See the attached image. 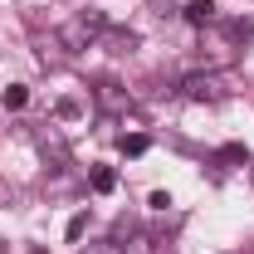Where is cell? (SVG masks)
Returning <instances> with one entry per match:
<instances>
[{"mask_svg": "<svg viewBox=\"0 0 254 254\" xmlns=\"http://www.w3.org/2000/svg\"><path fill=\"white\" fill-rule=\"evenodd\" d=\"M235 73H225V68H195L181 78V98L190 103H225V98H235Z\"/></svg>", "mask_w": 254, "mask_h": 254, "instance_id": "1", "label": "cell"}, {"mask_svg": "<svg viewBox=\"0 0 254 254\" xmlns=\"http://www.w3.org/2000/svg\"><path fill=\"white\" fill-rule=\"evenodd\" d=\"M103 30H108V15H103V10H78L73 20H64L59 44L68 49V54H83L88 44H98V39H103Z\"/></svg>", "mask_w": 254, "mask_h": 254, "instance_id": "2", "label": "cell"}, {"mask_svg": "<svg viewBox=\"0 0 254 254\" xmlns=\"http://www.w3.org/2000/svg\"><path fill=\"white\" fill-rule=\"evenodd\" d=\"M93 98H98V108H103V113H127V108H132V98H127V88L118 83V78H103Z\"/></svg>", "mask_w": 254, "mask_h": 254, "instance_id": "3", "label": "cell"}, {"mask_svg": "<svg viewBox=\"0 0 254 254\" xmlns=\"http://www.w3.org/2000/svg\"><path fill=\"white\" fill-rule=\"evenodd\" d=\"M127 254H171V245L161 235H132V245H123Z\"/></svg>", "mask_w": 254, "mask_h": 254, "instance_id": "4", "label": "cell"}, {"mask_svg": "<svg viewBox=\"0 0 254 254\" xmlns=\"http://www.w3.org/2000/svg\"><path fill=\"white\" fill-rule=\"evenodd\" d=\"M39 152H44V157H54L59 166L68 161V152H64V137L54 132V127H39Z\"/></svg>", "mask_w": 254, "mask_h": 254, "instance_id": "5", "label": "cell"}, {"mask_svg": "<svg viewBox=\"0 0 254 254\" xmlns=\"http://www.w3.org/2000/svg\"><path fill=\"white\" fill-rule=\"evenodd\" d=\"M118 147H123V157H142V152L152 147V137H147V132H123Z\"/></svg>", "mask_w": 254, "mask_h": 254, "instance_id": "6", "label": "cell"}, {"mask_svg": "<svg viewBox=\"0 0 254 254\" xmlns=\"http://www.w3.org/2000/svg\"><path fill=\"white\" fill-rule=\"evenodd\" d=\"M108 34V49H113V54H132V49H137V34L132 30H103Z\"/></svg>", "mask_w": 254, "mask_h": 254, "instance_id": "7", "label": "cell"}, {"mask_svg": "<svg viewBox=\"0 0 254 254\" xmlns=\"http://www.w3.org/2000/svg\"><path fill=\"white\" fill-rule=\"evenodd\" d=\"M186 20H190V25H210V20H215V0H190Z\"/></svg>", "mask_w": 254, "mask_h": 254, "instance_id": "8", "label": "cell"}, {"mask_svg": "<svg viewBox=\"0 0 254 254\" xmlns=\"http://www.w3.org/2000/svg\"><path fill=\"white\" fill-rule=\"evenodd\" d=\"M0 103H5V108H10V113H20V108H25V103H30V88H25V83H10V88H5V93H0Z\"/></svg>", "mask_w": 254, "mask_h": 254, "instance_id": "9", "label": "cell"}, {"mask_svg": "<svg viewBox=\"0 0 254 254\" xmlns=\"http://www.w3.org/2000/svg\"><path fill=\"white\" fill-rule=\"evenodd\" d=\"M113 186H118V171H113V166H93V190L98 195H108Z\"/></svg>", "mask_w": 254, "mask_h": 254, "instance_id": "10", "label": "cell"}, {"mask_svg": "<svg viewBox=\"0 0 254 254\" xmlns=\"http://www.w3.org/2000/svg\"><path fill=\"white\" fill-rule=\"evenodd\" d=\"M215 161H220V166H235V161H250V147L230 142V147H220V152H215Z\"/></svg>", "mask_w": 254, "mask_h": 254, "instance_id": "11", "label": "cell"}, {"mask_svg": "<svg viewBox=\"0 0 254 254\" xmlns=\"http://www.w3.org/2000/svg\"><path fill=\"white\" fill-rule=\"evenodd\" d=\"M78 254H127V250H123V240H93V245H83Z\"/></svg>", "mask_w": 254, "mask_h": 254, "instance_id": "12", "label": "cell"}, {"mask_svg": "<svg viewBox=\"0 0 254 254\" xmlns=\"http://www.w3.org/2000/svg\"><path fill=\"white\" fill-rule=\"evenodd\" d=\"M83 230H88V215H73L68 220V240H83Z\"/></svg>", "mask_w": 254, "mask_h": 254, "instance_id": "13", "label": "cell"}, {"mask_svg": "<svg viewBox=\"0 0 254 254\" xmlns=\"http://www.w3.org/2000/svg\"><path fill=\"white\" fill-rule=\"evenodd\" d=\"M54 113H59V118H78V103H73V98H64V103L54 108Z\"/></svg>", "mask_w": 254, "mask_h": 254, "instance_id": "14", "label": "cell"}, {"mask_svg": "<svg viewBox=\"0 0 254 254\" xmlns=\"http://www.w3.org/2000/svg\"><path fill=\"white\" fill-rule=\"evenodd\" d=\"M30 254H44V250H39V245H34V250H30Z\"/></svg>", "mask_w": 254, "mask_h": 254, "instance_id": "15", "label": "cell"}, {"mask_svg": "<svg viewBox=\"0 0 254 254\" xmlns=\"http://www.w3.org/2000/svg\"><path fill=\"white\" fill-rule=\"evenodd\" d=\"M250 254H254V250H250Z\"/></svg>", "mask_w": 254, "mask_h": 254, "instance_id": "16", "label": "cell"}]
</instances>
